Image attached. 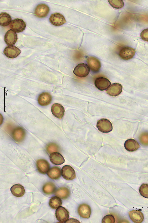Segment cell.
Wrapping results in <instances>:
<instances>
[{
  "label": "cell",
  "instance_id": "obj_15",
  "mask_svg": "<svg viewBox=\"0 0 148 223\" xmlns=\"http://www.w3.org/2000/svg\"><path fill=\"white\" fill-rule=\"evenodd\" d=\"M51 110L53 115L60 119L63 116L65 111L64 107L58 103L53 104L51 107Z\"/></svg>",
  "mask_w": 148,
  "mask_h": 223
},
{
  "label": "cell",
  "instance_id": "obj_24",
  "mask_svg": "<svg viewBox=\"0 0 148 223\" xmlns=\"http://www.w3.org/2000/svg\"><path fill=\"white\" fill-rule=\"evenodd\" d=\"M55 194L62 199H65L69 197L70 191L67 188L61 187L55 191Z\"/></svg>",
  "mask_w": 148,
  "mask_h": 223
},
{
  "label": "cell",
  "instance_id": "obj_27",
  "mask_svg": "<svg viewBox=\"0 0 148 223\" xmlns=\"http://www.w3.org/2000/svg\"><path fill=\"white\" fill-rule=\"evenodd\" d=\"M61 199L57 196H54L50 199L49 202V206L52 209H56L62 204Z\"/></svg>",
  "mask_w": 148,
  "mask_h": 223
},
{
  "label": "cell",
  "instance_id": "obj_13",
  "mask_svg": "<svg viewBox=\"0 0 148 223\" xmlns=\"http://www.w3.org/2000/svg\"><path fill=\"white\" fill-rule=\"evenodd\" d=\"M17 39L16 32L12 29L8 31L4 36V41L6 44L9 45H15Z\"/></svg>",
  "mask_w": 148,
  "mask_h": 223
},
{
  "label": "cell",
  "instance_id": "obj_14",
  "mask_svg": "<svg viewBox=\"0 0 148 223\" xmlns=\"http://www.w3.org/2000/svg\"><path fill=\"white\" fill-rule=\"evenodd\" d=\"M122 86L119 83H114L111 84L106 90L107 93L110 96L115 97L122 92Z\"/></svg>",
  "mask_w": 148,
  "mask_h": 223
},
{
  "label": "cell",
  "instance_id": "obj_26",
  "mask_svg": "<svg viewBox=\"0 0 148 223\" xmlns=\"http://www.w3.org/2000/svg\"><path fill=\"white\" fill-rule=\"evenodd\" d=\"M43 192L47 194H50L54 193L56 190V186L54 184L49 182L45 183L42 188Z\"/></svg>",
  "mask_w": 148,
  "mask_h": 223
},
{
  "label": "cell",
  "instance_id": "obj_8",
  "mask_svg": "<svg viewBox=\"0 0 148 223\" xmlns=\"http://www.w3.org/2000/svg\"><path fill=\"white\" fill-rule=\"evenodd\" d=\"M4 55L8 58L13 59L17 57L20 54L21 51L15 46L8 45L4 49L3 51Z\"/></svg>",
  "mask_w": 148,
  "mask_h": 223
},
{
  "label": "cell",
  "instance_id": "obj_17",
  "mask_svg": "<svg viewBox=\"0 0 148 223\" xmlns=\"http://www.w3.org/2000/svg\"><path fill=\"white\" fill-rule=\"evenodd\" d=\"M36 165L38 171L42 174L47 173L50 168L49 163L44 159L38 160L36 162Z\"/></svg>",
  "mask_w": 148,
  "mask_h": 223
},
{
  "label": "cell",
  "instance_id": "obj_22",
  "mask_svg": "<svg viewBox=\"0 0 148 223\" xmlns=\"http://www.w3.org/2000/svg\"><path fill=\"white\" fill-rule=\"evenodd\" d=\"M10 190L12 194L17 197L22 196L25 192L24 187L20 184L13 185L11 188Z\"/></svg>",
  "mask_w": 148,
  "mask_h": 223
},
{
  "label": "cell",
  "instance_id": "obj_3",
  "mask_svg": "<svg viewBox=\"0 0 148 223\" xmlns=\"http://www.w3.org/2000/svg\"><path fill=\"white\" fill-rule=\"evenodd\" d=\"M26 24L22 19L16 18L12 21L9 24V27L17 33L23 31L25 28Z\"/></svg>",
  "mask_w": 148,
  "mask_h": 223
},
{
  "label": "cell",
  "instance_id": "obj_1",
  "mask_svg": "<svg viewBox=\"0 0 148 223\" xmlns=\"http://www.w3.org/2000/svg\"><path fill=\"white\" fill-rule=\"evenodd\" d=\"M90 68L86 64L84 63L78 64L74 68L73 73L76 76L81 78L85 77L89 74Z\"/></svg>",
  "mask_w": 148,
  "mask_h": 223
},
{
  "label": "cell",
  "instance_id": "obj_16",
  "mask_svg": "<svg viewBox=\"0 0 148 223\" xmlns=\"http://www.w3.org/2000/svg\"><path fill=\"white\" fill-rule=\"evenodd\" d=\"M78 211L80 216L84 218H89L91 214V208L86 204H81L78 207Z\"/></svg>",
  "mask_w": 148,
  "mask_h": 223
},
{
  "label": "cell",
  "instance_id": "obj_28",
  "mask_svg": "<svg viewBox=\"0 0 148 223\" xmlns=\"http://www.w3.org/2000/svg\"><path fill=\"white\" fill-rule=\"evenodd\" d=\"M110 5L116 9H120L123 7L124 3L122 0H109L108 1Z\"/></svg>",
  "mask_w": 148,
  "mask_h": 223
},
{
  "label": "cell",
  "instance_id": "obj_5",
  "mask_svg": "<svg viewBox=\"0 0 148 223\" xmlns=\"http://www.w3.org/2000/svg\"><path fill=\"white\" fill-rule=\"evenodd\" d=\"M136 51L134 49L131 47H125L120 51L119 55L122 59L128 60L133 57Z\"/></svg>",
  "mask_w": 148,
  "mask_h": 223
},
{
  "label": "cell",
  "instance_id": "obj_33",
  "mask_svg": "<svg viewBox=\"0 0 148 223\" xmlns=\"http://www.w3.org/2000/svg\"><path fill=\"white\" fill-rule=\"evenodd\" d=\"M80 222L77 219L71 218L67 220L65 223H80Z\"/></svg>",
  "mask_w": 148,
  "mask_h": 223
},
{
  "label": "cell",
  "instance_id": "obj_31",
  "mask_svg": "<svg viewBox=\"0 0 148 223\" xmlns=\"http://www.w3.org/2000/svg\"><path fill=\"white\" fill-rule=\"evenodd\" d=\"M115 219L114 216L110 214H108L105 216L102 220V223H114Z\"/></svg>",
  "mask_w": 148,
  "mask_h": 223
},
{
  "label": "cell",
  "instance_id": "obj_4",
  "mask_svg": "<svg viewBox=\"0 0 148 223\" xmlns=\"http://www.w3.org/2000/svg\"><path fill=\"white\" fill-rule=\"evenodd\" d=\"M61 175L62 177L67 180H72L75 178V173L74 169L71 166L65 165L61 170Z\"/></svg>",
  "mask_w": 148,
  "mask_h": 223
},
{
  "label": "cell",
  "instance_id": "obj_21",
  "mask_svg": "<svg viewBox=\"0 0 148 223\" xmlns=\"http://www.w3.org/2000/svg\"><path fill=\"white\" fill-rule=\"evenodd\" d=\"M50 160L53 164L59 165L64 163L65 159L63 156L59 153L54 152L50 154L49 156Z\"/></svg>",
  "mask_w": 148,
  "mask_h": 223
},
{
  "label": "cell",
  "instance_id": "obj_19",
  "mask_svg": "<svg viewBox=\"0 0 148 223\" xmlns=\"http://www.w3.org/2000/svg\"><path fill=\"white\" fill-rule=\"evenodd\" d=\"M52 100L51 95L47 92H43L38 96V101L41 106H46L50 104Z\"/></svg>",
  "mask_w": 148,
  "mask_h": 223
},
{
  "label": "cell",
  "instance_id": "obj_2",
  "mask_svg": "<svg viewBox=\"0 0 148 223\" xmlns=\"http://www.w3.org/2000/svg\"><path fill=\"white\" fill-rule=\"evenodd\" d=\"M96 127L99 131L104 133L110 132L112 130V123L106 119L99 120L97 123Z\"/></svg>",
  "mask_w": 148,
  "mask_h": 223
},
{
  "label": "cell",
  "instance_id": "obj_32",
  "mask_svg": "<svg viewBox=\"0 0 148 223\" xmlns=\"http://www.w3.org/2000/svg\"><path fill=\"white\" fill-rule=\"evenodd\" d=\"M140 36L143 40L148 41V29L143 30L141 33Z\"/></svg>",
  "mask_w": 148,
  "mask_h": 223
},
{
  "label": "cell",
  "instance_id": "obj_11",
  "mask_svg": "<svg viewBox=\"0 0 148 223\" xmlns=\"http://www.w3.org/2000/svg\"><path fill=\"white\" fill-rule=\"evenodd\" d=\"M25 131L21 127L15 128L12 132V137L15 141L18 142L22 141L25 139Z\"/></svg>",
  "mask_w": 148,
  "mask_h": 223
},
{
  "label": "cell",
  "instance_id": "obj_9",
  "mask_svg": "<svg viewBox=\"0 0 148 223\" xmlns=\"http://www.w3.org/2000/svg\"><path fill=\"white\" fill-rule=\"evenodd\" d=\"M94 84L98 89L101 91H103L106 90L109 88L111 84V82L107 78L100 77L96 79Z\"/></svg>",
  "mask_w": 148,
  "mask_h": 223
},
{
  "label": "cell",
  "instance_id": "obj_10",
  "mask_svg": "<svg viewBox=\"0 0 148 223\" xmlns=\"http://www.w3.org/2000/svg\"><path fill=\"white\" fill-rule=\"evenodd\" d=\"M49 11V6L45 4H38L36 7L34 14L35 15L39 18H43L47 16Z\"/></svg>",
  "mask_w": 148,
  "mask_h": 223
},
{
  "label": "cell",
  "instance_id": "obj_18",
  "mask_svg": "<svg viewBox=\"0 0 148 223\" xmlns=\"http://www.w3.org/2000/svg\"><path fill=\"white\" fill-rule=\"evenodd\" d=\"M129 215L131 219L134 222L140 223L144 220V217L143 213L138 210H133L130 211Z\"/></svg>",
  "mask_w": 148,
  "mask_h": 223
},
{
  "label": "cell",
  "instance_id": "obj_12",
  "mask_svg": "<svg viewBox=\"0 0 148 223\" xmlns=\"http://www.w3.org/2000/svg\"><path fill=\"white\" fill-rule=\"evenodd\" d=\"M87 61L89 67L94 72H98L101 67L99 60L96 57L89 56L87 58Z\"/></svg>",
  "mask_w": 148,
  "mask_h": 223
},
{
  "label": "cell",
  "instance_id": "obj_25",
  "mask_svg": "<svg viewBox=\"0 0 148 223\" xmlns=\"http://www.w3.org/2000/svg\"><path fill=\"white\" fill-rule=\"evenodd\" d=\"M11 16L6 12H2L0 14V24L1 26H6L10 24L11 22Z\"/></svg>",
  "mask_w": 148,
  "mask_h": 223
},
{
  "label": "cell",
  "instance_id": "obj_7",
  "mask_svg": "<svg viewBox=\"0 0 148 223\" xmlns=\"http://www.w3.org/2000/svg\"><path fill=\"white\" fill-rule=\"evenodd\" d=\"M50 22L56 26H59L65 23L66 21L64 16L59 13L52 14L49 18Z\"/></svg>",
  "mask_w": 148,
  "mask_h": 223
},
{
  "label": "cell",
  "instance_id": "obj_30",
  "mask_svg": "<svg viewBox=\"0 0 148 223\" xmlns=\"http://www.w3.org/2000/svg\"><path fill=\"white\" fill-rule=\"evenodd\" d=\"M59 149L58 146L54 143H49L47 144L46 146V150L49 154L54 152H57L58 151Z\"/></svg>",
  "mask_w": 148,
  "mask_h": 223
},
{
  "label": "cell",
  "instance_id": "obj_6",
  "mask_svg": "<svg viewBox=\"0 0 148 223\" xmlns=\"http://www.w3.org/2000/svg\"><path fill=\"white\" fill-rule=\"evenodd\" d=\"M69 212L64 207L60 206L55 212V216L57 220L61 223L65 222L69 218Z\"/></svg>",
  "mask_w": 148,
  "mask_h": 223
},
{
  "label": "cell",
  "instance_id": "obj_29",
  "mask_svg": "<svg viewBox=\"0 0 148 223\" xmlns=\"http://www.w3.org/2000/svg\"><path fill=\"white\" fill-rule=\"evenodd\" d=\"M139 191L141 196L148 199V184H142L139 188Z\"/></svg>",
  "mask_w": 148,
  "mask_h": 223
},
{
  "label": "cell",
  "instance_id": "obj_20",
  "mask_svg": "<svg viewBox=\"0 0 148 223\" xmlns=\"http://www.w3.org/2000/svg\"><path fill=\"white\" fill-rule=\"evenodd\" d=\"M124 147L129 152H133L137 150L140 147L138 142L134 139H130L125 142Z\"/></svg>",
  "mask_w": 148,
  "mask_h": 223
},
{
  "label": "cell",
  "instance_id": "obj_23",
  "mask_svg": "<svg viewBox=\"0 0 148 223\" xmlns=\"http://www.w3.org/2000/svg\"><path fill=\"white\" fill-rule=\"evenodd\" d=\"M61 170L59 167H54L51 168L47 173L49 178L52 179L57 180L61 176Z\"/></svg>",
  "mask_w": 148,
  "mask_h": 223
}]
</instances>
